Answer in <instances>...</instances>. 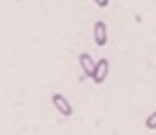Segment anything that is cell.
Segmentation results:
<instances>
[{"label": "cell", "mask_w": 156, "mask_h": 135, "mask_svg": "<svg viewBox=\"0 0 156 135\" xmlns=\"http://www.w3.org/2000/svg\"><path fill=\"white\" fill-rule=\"evenodd\" d=\"M146 127L149 130H156V112H153L151 115L146 118Z\"/></svg>", "instance_id": "obj_5"}, {"label": "cell", "mask_w": 156, "mask_h": 135, "mask_svg": "<svg viewBox=\"0 0 156 135\" xmlns=\"http://www.w3.org/2000/svg\"><path fill=\"white\" fill-rule=\"evenodd\" d=\"M51 101H53L55 108L58 110L59 113H61L63 116H71V115H73V106H71V103L65 96H63V95L55 93V95H53V98H51Z\"/></svg>", "instance_id": "obj_1"}, {"label": "cell", "mask_w": 156, "mask_h": 135, "mask_svg": "<svg viewBox=\"0 0 156 135\" xmlns=\"http://www.w3.org/2000/svg\"><path fill=\"white\" fill-rule=\"evenodd\" d=\"M78 62H80V68H82L83 74L88 76V78H92V74H94V68H95V62H94V59H92V56L87 54V52L80 54Z\"/></svg>", "instance_id": "obj_4"}, {"label": "cell", "mask_w": 156, "mask_h": 135, "mask_svg": "<svg viewBox=\"0 0 156 135\" xmlns=\"http://www.w3.org/2000/svg\"><path fill=\"white\" fill-rule=\"evenodd\" d=\"M94 41L100 47L107 44V25L104 20H97L94 24Z\"/></svg>", "instance_id": "obj_3"}, {"label": "cell", "mask_w": 156, "mask_h": 135, "mask_svg": "<svg viewBox=\"0 0 156 135\" xmlns=\"http://www.w3.org/2000/svg\"><path fill=\"white\" fill-rule=\"evenodd\" d=\"M107 74H109V61L105 58L98 59L95 62V68H94V74H92V79L97 83V85H102L105 81Z\"/></svg>", "instance_id": "obj_2"}, {"label": "cell", "mask_w": 156, "mask_h": 135, "mask_svg": "<svg viewBox=\"0 0 156 135\" xmlns=\"http://www.w3.org/2000/svg\"><path fill=\"white\" fill-rule=\"evenodd\" d=\"M94 4L104 8V7H107V5H109V0H94Z\"/></svg>", "instance_id": "obj_6"}]
</instances>
